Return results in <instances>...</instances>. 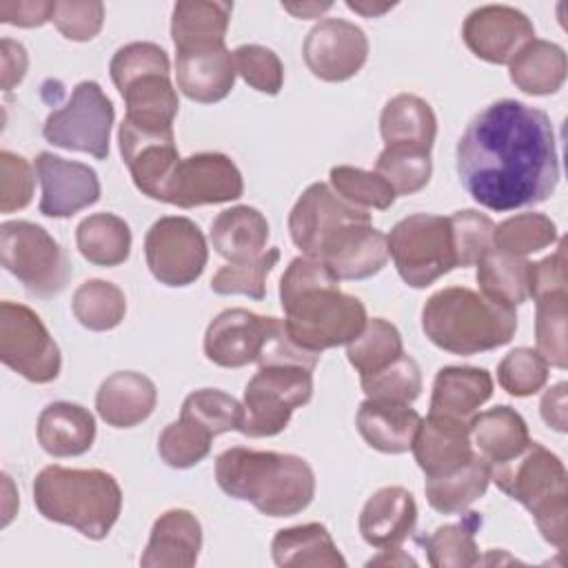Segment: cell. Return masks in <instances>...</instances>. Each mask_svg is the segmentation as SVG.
Wrapping results in <instances>:
<instances>
[{
    "label": "cell",
    "instance_id": "obj_1",
    "mask_svg": "<svg viewBox=\"0 0 568 568\" xmlns=\"http://www.w3.org/2000/svg\"><path fill=\"white\" fill-rule=\"evenodd\" d=\"M455 166L468 195L490 211L539 204L559 182L552 122L541 109L497 100L468 122Z\"/></svg>",
    "mask_w": 568,
    "mask_h": 568
},
{
    "label": "cell",
    "instance_id": "obj_2",
    "mask_svg": "<svg viewBox=\"0 0 568 568\" xmlns=\"http://www.w3.org/2000/svg\"><path fill=\"white\" fill-rule=\"evenodd\" d=\"M286 333L302 348L322 353L355 339L366 326L364 304L339 291V280L313 257H295L280 280Z\"/></svg>",
    "mask_w": 568,
    "mask_h": 568
},
{
    "label": "cell",
    "instance_id": "obj_3",
    "mask_svg": "<svg viewBox=\"0 0 568 568\" xmlns=\"http://www.w3.org/2000/svg\"><path fill=\"white\" fill-rule=\"evenodd\" d=\"M217 486L233 499L253 504L266 517H291L315 497V473L288 453L233 446L215 459Z\"/></svg>",
    "mask_w": 568,
    "mask_h": 568
},
{
    "label": "cell",
    "instance_id": "obj_4",
    "mask_svg": "<svg viewBox=\"0 0 568 568\" xmlns=\"http://www.w3.org/2000/svg\"><path fill=\"white\" fill-rule=\"evenodd\" d=\"M33 504L44 519L104 539L120 517L122 490L106 470L51 464L33 479Z\"/></svg>",
    "mask_w": 568,
    "mask_h": 568
},
{
    "label": "cell",
    "instance_id": "obj_5",
    "mask_svg": "<svg viewBox=\"0 0 568 568\" xmlns=\"http://www.w3.org/2000/svg\"><path fill=\"white\" fill-rule=\"evenodd\" d=\"M422 328L442 351L477 355L508 344L517 331V313L466 286L433 293L422 308Z\"/></svg>",
    "mask_w": 568,
    "mask_h": 568
},
{
    "label": "cell",
    "instance_id": "obj_6",
    "mask_svg": "<svg viewBox=\"0 0 568 568\" xmlns=\"http://www.w3.org/2000/svg\"><path fill=\"white\" fill-rule=\"evenodd\" d=\"M490 481L519 501L535 519L541 537L557 550L568 546V481L561 459L539 442L508 462L490 466Z\"/></svg>",
    "mask_w": 568,
    "mask_h": 568
},
{
    "label": "cell",
    "instance_id": "obj_7",
    "mask_svg": "<svg viewBox=\"0 0 568 568\" xmlns=\"http://www.w3.org/2000/svg\"><path fill=\"white\" fill-rule=\"evenodd\" d=\"M388 257L399 277L413 288H426L457 268L448 217L415 213L399 220L388 237Z\"/></svg>",
    "mask_w": 568,
    "mask_h": 568
},
{
    "label": "cell",
    "instance_id": "obj_8",
    "mask_svg": "<svg viewBox=\"0 0 568 568\" xmlns=\"http://www.w3.org/2000/svg\"><path fill=\"white\" fill-rule=\"evenodd\" d=\"M313 397V371L295 364L260 366L244 388V417L240 433L273 437L282 433L295 408Z\"/></svg>",
    "mask_w": 568,
    "mask_h": 568
},
{
    "label": "cell",
    "instance_id": "obj_9",
    "mask_svg": "<svg viewBox=\"0 0 568 568\" xmlns=\"http://www.w3.org/2000/svg\"><path fill=\"white\" fill-rule=\"evenodd\" d=\"M2 266L31 295H58L71 275V264L60 244L40 226L24 220L2 222L0 226Z\"/></svg>",
    "mask_w": 568,
    "mask_h": 568
},
{
    "label": "cell",
    "instance_id": "obj_10",
    "mask_svg": "<svg viewBox=\"0 0 568 568\" xmlns=\"http://www.w3.org/2000/svg\"><path fill=\"white\" fill-rule=\"evenodd\" d=\"M113 118V104L100 84L84 80L73 89L69 102L62 109L47 115L42 135L53 146L89 153L98 160H104L109 155Z\"/></svg>",
    "mask_w": 568,
    "mask_h": 568
},
{
    "label": "cell",
    "instance_id": "obj_11",
    "mask_svg": "<svg viewBox=\"0 0 568 568\" xmlns=\"http://www.w3.org/2000/svg\"><path fill=\"white\" fill-rule=\"evenodd\" d=\"M0 359L33 384L53 382L62 366L60 348L40 315L16 302L0 304Z\"/></svg>",
    "mask_w": 568,
    "mask_h": 568
},
{
    "label": "cell",
    "instance_id": "obj_12",
    "mask_svg": "<svg viewBox=\"0 0 568 568\" xmlns=\"http://www.w3.org/2000/svg\"><path fill=\"white\" fill-rule=\"evenodd\" d=\"M364 222H371V215L364 209L339 197L328 184L315 182L297 197L288 215V231L293 244L306 257L322 260L346 229Z\"/></svg>",
    "mask_w": 568,
    "mask_h": 568
},
{
    "label": "cell",
    "instance_id": "obj_13",
    "mask_svg": "<svg viewBox=\"0 0 568 568\" xmlns=\"http://www.w3.org/2000/svg\"><path fill=\"white\" fill-rule=\"evenodd\" d=\"M144 255L151 275L164 286L193 284L209 260L200 226L182 215H166L151 224L144 237Z\"/></svg>",
    "mask_w": 568,
    "mask_h": 568
},
{
    "label": "cell",
    "instance_id": "obj_14",
    "mask_svg": "<svg viewBox=\"0 0 568 568\" xmlns=\"http://www.w3.org/2000/svg\"><path fill=\"white\" fill-rule=\"evenodd\" d=\"M244 191L242 173L224 153H195L178 162L162 202L180 209L222 204L237 200Z\"/></svg>",
    "mask_w": 568,
    "mask_h": 568
},
{
    "label": "cell",
    "instance_id": "obj_15",
    "mask_svg": "<svg viewBox=\"0 0 568 568\" xmlns=\"http://www.w3.org/2000/svg\"><path fill=\"white\" fill-rule=\"evenodd\" d=\"M308 71L324 82H344L353 78L368 58L366 33L348 20H320L302 47Z\"/></svg>",
    "mask_w": 568,
    "mask_h": 568
},
{
    "label": "cell",
    "instance_id": "obj_16",
    "mask_svg": "<svg viewBox=\"0 0 568 568\" xmlns=\"http://www.w3.org/2000/svg\"><path fill=\"white\" fill-rule=\"evenodd\" d=\"M462 38L477 58L490 64H508L524 44L535 40V27L515 7L486 4L468 13Z\"/></svg>",
    "mask_w": 568,
    "mask_h": 568
},
{
    "label": "cell",
    "instance_id": "obj_17",
    "mask_svg": "<svg viewBox=\"0 0 568 568\" xmlns=\"http://www.w3.org/2000/svg\"><path fill=\"white\" fill-rule=\"evenodd\" d=\"M118 142L138 191L162 202L164 189L180 162L173 131H144L122 120Z\"/></svg>",
    "mask_w": 568,
    "mask_h": 568
},
{
    "label": "cell",
    "instance_id": "obj_18",
    "mask_svg": "<svg viewBox=\"0 0 568 568\" xmlns=\"http://www.w3.org/2000/svg\"><path fill=\"white\" fill-rule=\"evenodd\" d=\"M33 166L42 186V215L71 217L100 200V180L89 164L42 151L38 153Z\"/></svg>",
    "mask_w": 568,
    "mask_h": 568
},
{
    "label": "cell",
    "instance_id": "obj_19",
    "mask_svg": "<svg viewBox=\"0 0 568 568\" xmlns=\"http://www.w3.org/2000/svg\"><path fill=\"white\" fill-rule=\"evenodd\" d=\"M273 320L246 308L222 311L204 333L206 359L222 368H240L257 362Z\"/></svg>",
    "mask_w": 568,
    "mask_h": 568
},
{
    "label": "cell",
    "instance_id": "obj_20",
    "mask_svg": "<svg viewBox=\"0 0 568 568\" xmlns=\"http://www.w3.org/2000/svg\"><path fill=\"white\" fill-rule=\"evenodd\" d=\"M410 450L426 477H444L470 462V424L428 415L422 419Z\"/></svg>",
    "mask_w": 568,
    "mask_h": 568
},
{
    "label": "cell",
    "instance_id": "obj_21",
    "mask_svg": "<svg viewBox=\"0 0 568 568\" xmlns=\"http://www.w3.org/2000/svg\"><path fill=\"white\" fill-rule=\"evenodd\" d=\"M417 524V504L404 486L375 490L359 513V532L373 548H395L408 539Z\"/></svg>",
    "mask_w": 568,
    "mask_h": 568
},
{
    "label": "cell",
    "instance_id": "obj_22",
    "mask_svg": "<svg viewBox=\"0 0 568 568\" xmlns=\"http://www.w3.org/2000/svg\"><path fill=\"white\" fill-rule=\"evenodd\" d=\"M235 62L226 47L175 53L178 89L193 102L213 104L224 100L235 84Z\"/></svg>",
    "mask_w": 568,
    "mask_h": 568
},
{
    "label": "cell",
    "instance_id": "obj_23",
    "mask_svg": "<svg viewBox=\"0 0 568 568\" xmlns=\"http://www.w3.org/2000/svg\"><path fill=\"white\" fill-rule=\"evenodd\" d=\"M202 548V526L191 510L173 508L153 521L140 564L144 568H191Z\"/></svg>",
    "mask_w": 568,
    "mask_h": 568
},
{
    "label": "cell",
    "instance_id": "obj_24",
    "mask_svg": "<svg viewBox=\"0 0 568 568\" xmlns=\"http://www.w3.org/2000/svg\"><path fill=\"white\" fill-rule=\"evenodd\" d=\"M490 395L493 377L488 371L475 366H444L435 375L428 415L470 424Z\"/></svg>",
    "mask_w": 568,
    "mask_h": 568
},
{
    "label": "cell",
    "instance_id": "obj_25",
    "mask_svg": "<svg viewBox=\"0 0 568 568\" xmlns=\"http://www.w3.org/2000/svg\"><path fill=\"white\" fill-rule=\"evenodd\" d=\"M155 402L158 390L146 375L118 371L100 384L95 410L113 428H133L153 413Z\"/></svg>",
    "mask_w": 568,
    "mask_h": 568
},
{
    "label": "cell",
    "instance_id": "obj_26",
    "mask_svg": "<svg viewBox=\"0 0 568 568\" xmlns=\"http://www.w3.org/2000/svg\"><path fill=\"white\" fill-rule=\"evenodd\" d=\"M169 73L171 71H151L118 89L126 104L124 120L129 124L144 131H173L180 100Z\"/></svg>",
    "mask_w": 568,
    "mask_h": 568
},
{
    "label": "cell",
    "instance_id": "obj_27",
    "mask_svg": "<svg viewBox=\"0 0 568 568\" xmlns=\"http://www.w3.org/2000/svg\"><path fill=\"white\" fill-rule=\"evenodd\" d=\"M337 280H366L388 262L386 235L371 222L346 229L320 260Z\"/></svg>",
    "mask_w": 568,
    "mask_h": 568
},
{
    "label": "cell",
    "instance_id": "obj_28",
    "mask_svg": "<svg viewBox=\"0 0 568 568\" xmlns=\"http://www.w3.org/2000/svg\"><path fill=\"white\" fill-rule=\"evenodd\" d=\"M355 422L359 435L371 448L399 455L410 450L413 437L422 424V415L410 408V404L366 399L359 404Z\"/></svg>",
    "mask_w": 568,
    "mask_h": 568
},
{
    "label": "cell",
    "instance_id": "obj_29",
    "mask_svg": "<svg viewBox=\"0 0 568 568\" xmlns=\"http://www.w3.org/2000/svg\"><path fill=\"white\" fill-rule=\"evenodd\" d=\"M38 444L53 457L84 455L95 439L93 415L73 402H53L42 408L36 426Z\"/></svg>",
    "mask_w": 568,
    "mask_h": 568
},
{
    "label": "cell",
    "instance_id": "obj_30",
    "mask_svg": "<svg viewBox=\"0 0 568 568\" xmlns=\"http://www.w3.org/2000/svg\"><path fill=\"white\" fill-rule=\"evenodd\" d=\"M233 4L222 0H182L173 7L171 38L178 53L224 47Z\"/></svg>",
    "mask_w": 568,
    "mask_h": 568
},
{
    "label": "cell",
    "instance_id": "obj_31",
    "mask_svg": "<svg viewBox=\"0 0 568 568\" xmlns=\"http://www.w3.org/2000/svg\"><path fill=\"white\" fill-rule=\"evenodd\" d=\"M379 133L386 146L430 151L437 135V118L430 104L413 93L390 98L379 115Z\"/></svg>",
    "mask_w": 568,
    "mask_h": 568
},
{
    "label": "cell",
    "instance_id": "obj_32",
    "mask_svg": "<svg viewBox=\"0 0 568 568\" xmlns=\"http://www.w3.org/2000/svg\"><path fill=\"white\" fill-rule=\"evenodd\" d=\"M268 240L266 217L246 204L231 206L211 222V244L229 262L257 257Z\"/></svg>",
    "mask_w": 568,
    "mask_h": 568
},
{
    "label": "cell",
    "instance_id": "obj_33",
    "mask_svg": "<svg viewBox=\"0 0 568 568\" xmlns=\"http://www.w3.org/2000/svg\"><path fill=\"white\" fill-rule=\"evenodd\" d=\"M470 442L493 466L519 455L530 437L524 417L515 408L501 404L470 419Z\"/></svg>",
    "mask_w": 568,
    "mask_h": 568
},
{
    "label": "cell",
    "instance_id": "obj_34",
    "mask_svg": "<svg viewBox=\"0 0 568 568\" xmlns=\"http://www.w3.org/2000/svg\"><path fill=\"white\" fill-rule=\"evenodd\" d=\"M510 82L528 95L557 93L566 80V53L548 40H530L508 62Z\"/></svg>",
    "mask_w": 568,
    "mask_h": 568
},
{
    "label": "cell",
    "instance_id": "obj_35",
    "mask_svg": "<svg viewBox=\"0 0 568 568\" xmlns=\"http://www.w3.org/2000/svg\"><path fill=\"white\" fill-rule=\"evenodd\" d=\"M271 555L277 566H346V559L337 550L326 526L315 521L277 530L271 544Z\"/></svg>",
    "mask_w": 568,
    "mask_h": 568
},
{
    "label": "cell",
    "instance_id": "obj_36",
    "mask_svg": "<svg viewBox=\"0 0 568 568\" xmlns=\"http://www.w3.org/2000/svg\"><path fill=\"white\" fill-rule=\"evenodd\" d=\"M530 262L497 248H488L477 262V284L486 300L517 308L528 300Z\"/></svg>",
    "mask_w": 568,
    "mask_h": 568
},
{
    "label": "cell",
    "instance_id": "obj_37",
    "mask_svg": "<svg viewBox=\"0 0 568 568\" xmlns=\"http://www.w3.org/2000/svg\"><path fill=\"white\" fill-rule=\"evenodd\" d=\"M490 484V462L479 453L470 457L459 470L444 477H426L424 493L428 504L444 515L464 513L473 501H477Z\"/></svg>",
    "mask_w": 568,
    "mask_h": 568
},
{
    "label": "cell",
    "instance_id": "obj_38",
    "mask_svg": "<svg viewBox=\"0 0 568 568\" xmlns=\"http://www.w3.org/2000/svg\"><path fill=\"white\" fill-rule=\"evenodd\" d=\"M75 244L91 264L118 266L131 253V229L113 213H93L78 224Z\"/></svg>",
    "mask_w": 568,
    "mask_h": 568
},
{
    "label": "cell",
    "instance_id": "obj_39",
    "mask_svg": "<svg viewBox=\"0 0 568 568\" xmlns=\"http://www.w3.org/2000/svg\"><path fill=\"white\" fill-rule=\"evenodd\" d=\"M404 353L402 335L395 324L384 317L366 320L362 333L346 344V357L359 377L379 373Z\"/></svg>",
    "mask_w": 568,
    "mask_h": 568
},
{
    "label": "cell",
    "instance_id": "obj_40",
    "mask_svg": "<svg viewBox=\"0 0 568 568\" xmlns=\"http://www.w3.org/2000/svg\"><path fill=\"white\" fill-rule=\"evenodd\" d=\"M481 526L479 513H466L455 524L439 526L424 544L433 568H468L479 564L475 530Z\"/></svg>",
    "mask_w": 568,
    "mask_h": 568
},
{
    "label": "cell",
    "instance_id": "obj_41",
    "mask_svg": "<svg viewBox=\"0 0 568 568\" xmlns=\"http://www.w3.org/2000/svg\"><path fill=\"white\" fill-rule=\"evenodd\" d=\"M75 320L89 331H111L126 313V297L120 286L104 280H89L80 284L71 300Z\"/></svg>",
    "mask_w": 568,
    "mask_h": 568
},
{
    "label": "cell",
    "instance_id": "obj_42",
    "mask_svg": "<svg viewBox=\"0 0 568 568\" xmlns=\"http://www.w3.org/2000/svg\"><path fill=\"white\" fill-rule=\"evenodd\" d=\"M535 300V342L537 353L548 362V366L566 368V291H550Z\"/></svg>",
    "mask_w": 568,
    "mask_h": 568
},
{
    "label": "cell",
    "instance_id": "obj_43",
    "mask_svg": "<svg viewBox=\"0 0 568 568\" xmlns=\"http://www.w3.org/2000/svg\"><path fill=\"white\" fill-rule=\"evenodd\" d=\"M375 173L382 175L395 195H410L422 191L433 173L430 151L410 146H384L377 158Z\"/></svg>",
    "mask_w": 568,
    "mask_h": 568
},
{
    "label": "cell",
    "instance_id": "obj_44",
    "mask_svg": "<svg viewBox=\"0 0 568 568\" xmlns=\"http://www.w3.org/2000/svg\"><path fill=\"white\" fill-rule=\"evenodd\" d=\"M557 242V226L541 213H519L495 226L493 248L510 255H528Z\"/></svg>",
    "mask_w": 568,
    "mask_h": 568
},
{
    "label": "cell",
    "instance_id": "obj_45",
    "mask_svg": "<svg viewBox=\"0 0 568 568\" xmlns=\"http://www.w3.org/2000/svg\"><path fill=\"white\" fill-rule=\"evenodd\" d=\"M280 260V248H266L257 257L229 262L211 277V291L217 295H246L262 300L266 295V275Z\"/></svg>",
    "mask_w": 568,
    "mask_h": 568
},
{
    "label": "cell",
    "instance_id": "obj_46",
    "mask_svg": "<svg viewBox=\"0 0 568 568\" xmlns=\"http://www.w3.org/2000/svg\"><path fill=\"white\" fill-rule=\"evenodd\" d=\"M362 390L366 399L377 402H395V404H413L422 393V371L419 364L402 353L390 366L379 373L359 377Z\"/></svg>",
    "mask_w": 568,
    "mask_h": 568
},
{
    "label": "cell",
    "instance_id": "obj_47",
    "mask_svg": "<svg viewBox=\"0 0 568 568\" xmlns=\"http://www.w3.org/2000/svg\"><path fill=\"white\" fill-rule=\"evenodd\" d=\"M180 415L197 422L215 437V435H222L229 430H240L244 408L233 395H229L224 390L200 388V390H193L191 395H186Z\"/></svg>",
    "mask_w": 568,
    "mask_h": 568
},
{
    "label": "cell",
    "instance_id": "obj_48",
    "mask_svg": "<svg viewBox=\"0 0 568 568\" xmlns=\"http://www.w3.org/2000/svg\"><path fill=\"white\" fill-rule=\"evenodd\" d=\"M213 435L197 422L182 417L169 424L158 439V453L171 468H191L211 450Z\"/></svg>",
    "mask_w": 568,
    "mask_h": 568
},
{
    "label": "cell",
    "instance_id": "obj_49",
    "mask_svg": "<svg viewBox=\"0 0 568 568\" xmlns=\"http://www.w3.org/2000/svg\"><path fill=\"white\" fill-rule=\"evenodd\" d=\"M331 184L339 197L357 209H388L395 202V191L375 171H364L357 166H333Z\"/></svg>",
    "mask_w": 568,
    "mask_h": 568
},
{
    "label": "cell",
    "instance_id": "obj_50",
    "mask_svg": "<svg viewBox=\"0 0 568 568\" xmlns=\"http://www.w3.org/2000/svg\"><path fill=\"white\" fill-rule=\"evenodd\" d=\"M497 379L508 395L528 397L548 382V362L532 348L519 346L510 351L497 366Z\"/></svg>",
    "mask_w": 568,
    "mask_h": 568
},
{
    "label": "cell",
    "instance_id": "obj_51",
    "mask_svg": "<svg viewBox=\"0 0 568 568\" xmlns=\"http://www.w3.org/2000/svg\"><path fill=\"white\" fill-rule=\"evenodd\" d=\"M450 231H453V244H455V257L457 266L466 268L479 262V257L493 248V233L495 222L473 209L455 211L450 217Z\"/></svg>",
    "mask_w": 568,
    "mask_h": 568
},
{
    "label": "cell",
    "instance_id": "obj_52",
    "mask_svg": "<svg viewBox=\"0 0 568 568\" xmlns=\"http://www.w3.org/2000/svg\"><path fill=\"white\" fill-rule=\"evenodd\" d=\"M233 62L235 71L251 89L268 95L280 93L284 82V67L277 53L262 44H242L233 51Z\"/></svg>",
    "mask_w": 568,
    "mask_h": 568
},
{
    "label": "cell",
    "instance_id": "obj_53",
    "mask_svg": "<svg viewBox=\"0 0 568 568\" xmlns=\"http://www.w3.org/2000/svg\"><path fill=\"white\" fill-rule=\"evenodd\" d=\"M51 22L55 29L75 42L93 40L104 22V4L89 0V2H73V0H55Z\"/></svg>",
    "mask_w": 568,
    "mask_h": 568
},
{
    "label": "cell",
    "instance_id": "obj_54",
    "mask_svg": "<svg viewBox=\"0 0 568 568\" xmlns=\"http://www.w3.org/2000/svg\"><path fill=\"white\" fill-rule=\"evenodd\" d=\"M36 175L31 164L11 151L0 153V211L13 213L24 209L33 197Z\"/></svg>",
    "mask_w": 568,
    "mask_h": 568
},
{
    "label": "cell",
    "instance_id": "obj_55",
    "mask_svg": "<svg viewBox=\"0 0 568 568\" xmlns=\"http://www.w3.org/2000/svg\"><path fill=\"white\" fill-rule=\"evenodd\" d=\"M55 2L51 0H4L0 2V20L13 27H42L51 20Z\"/></svg>",
    "mask_w": 568,
    "mask_h": 568
},
{
    "label": "cell",
    "instance_id": "obj_56",
    "mask_svg": "<svg viewBox=\"0 0 568 568\" xmlns=\"http://www.w3.org/2000/svg\"><path fill=\"white\" fill-rule=\"evenodd\" d=\"M27 51L20 42L11 38H2L0 42V82L4 91H11L16 84L22 82L27 73Z\"/></svg>",
    "mask_w": 568,
    "mask_h": 568
},
{
    "label": "cell",
    "instance_id": "obj_57",
    "mask_svg": "<svg viewBox=\"0 0 568 568\" xmlns=\"http://www.w3.org/2000/svg\"><path fill=\"white\" fill-rule=\"evenodd\" d=\"M566 382L555 384L541 397V419L557 433H566Z\"/></svg>",
    "mask_w": 568,
    "mask_h": 568
},
{
    "label": "cell",
    "instance_id": "obj_58",
    "mask_svg": "<svg viewBox=\"0 0 568 568\" xmlns=\"http://www.w3.org/2000/svg\"><path fill=\"white\" fill-rule=\"evenodd\" d=\"M331 7H333L331 2H282V9L293 13L295 18H317Z\"/></svg>",
    "mask_w": 568,
    "mask_h": 568
},
{
    "label": "cell",
    "instance_id": "obj_59",
    "mask_svg": "<svg viewBox=\"0 0 568 568\" xmlns=\"http://www.w3.org/2000/svg\"><path fill=\"white\" fill-rule=\"evenodd\" d=\"M408 564H410V566H417V561H415L413 557L404 555L399 546H395V548H384L379 557H373V559L368 561V566H408Z\"/></svg>",
    "mask_w": 568,
    "mask_h": 568
},
{
    "label": "cell",
    "instance_id": "obj_60",
    "mask_svg": "<svg viewBox=\"0 0 568 568\" xmlns=\"http://www.w3.org/2000/svg\"><path fill=\"white\" fill-rule=\"evenodd\" d=\"M346 7H348L351 11H355V13L366 16V18H377V16L386 13V11H390L395 4H393V2H384V4H375V2H373V4H371V2H353V0H348Z\"/></svg>",
    "mask_w": 568,
    "mask_h": 568
}]
</instances>
